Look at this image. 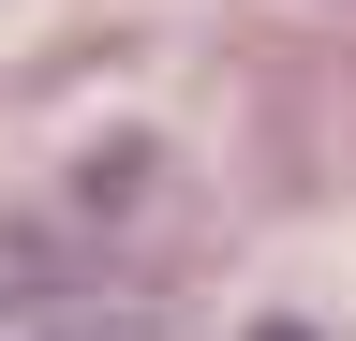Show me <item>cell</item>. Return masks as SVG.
I'll list each match as a JSON object with an SVG mask.
<instances>
[{
  "label": "cell",
  "mask_w": 356,
  "mask_h": 341,
  "mask_svg": "<svg viewBox=\"0 0 356 341\" xmlns=\"http://www.w3.org/2000/svg\"><path fill=\"white\" fill-rule=\"evenodd\" d=\"M252 341H312V326H252Z\"/></svg>",
  "instance_id": "6da1fadb"
}]
</instances>
